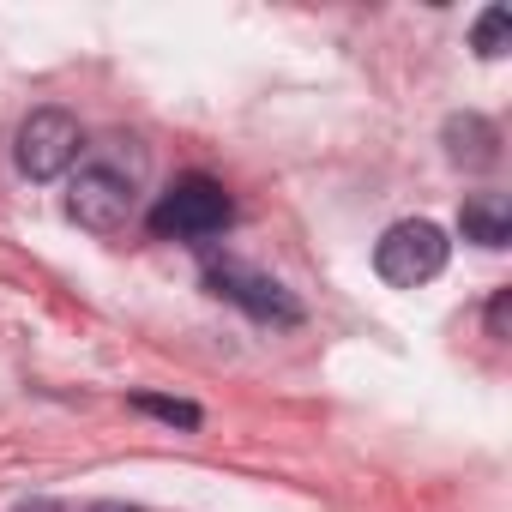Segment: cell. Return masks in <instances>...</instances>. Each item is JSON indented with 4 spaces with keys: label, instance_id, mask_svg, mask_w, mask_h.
I'll list each match as a JSON object with an SVG mask.
<instances>
[{
    "label": "cell",
    "instance_id": "cell-1",
    "mask_svg": "<svg viewBox=\"0 0 512 512\" xmlns=\"http://www.w3.org/2000/svg\"><path fill=\"white\" fill-rule=\"evenodd\" d=\"M446 229L440 223H428V217H404V223H392L380 241H374V272L392 284V290H416V284H428V278H440L446 272Z\"/></svg>",
    "mask_w": 512,
    "mask_h": 512
},
{
    "label": "cell",
    "instance_id": "cell-2",
    "mask_svg": "<svg viewBox=\"0 0 512 512\" xmlns=\"http://www.w3.org/2000/svg\"><path fill=\"white\" fill-rule=\"evenodd\" d=\"M229 217H235V205H229L223 181H211V175H181V181L151 205V229H157L163 241L217 235V229H229Z\"/></svg>",
    "mask_w": 512,
    "mask_h": 512
},
{
    "label": "cell",
    "instance_id": "cell-3",
    "mask_svg": "<svg viewBox=\"0 0 512 512\" xmlns=\"http://www.w3.org/2000/svg\"><path fill=\"white\" fill-rule=\"evenodd\" d=\"M133 205H139L133 169H115V163H85V169L73 175V187H67V211H73V223L91 229V235L127 229Z\"/></svg>",
    "mask_w": 512,
    "mask_h": 512
},
{
    "label": "cell",
    "instance_id": "cell-4",
    "mask_svg": "<svg viewBox=\"0 0 512 512\" xmlns=\"http://www.w3.org/2000/svg\"><path fill=\"white\" fill-rule=\"evenodd\" d=\"M79 145H85V133H79V121L67 109H31L19 121L13 157H19V169L31 181H55V175H67L79 163Z\"/></svg>",
    "mask_w": 512,
    "mask_h": 512
},
{
    "label": "cell",
    "instance_id": "cell-5",
    "mask_svg": "<svg viewBox=\"0 0 512 512\" xmlns=\"http://www.w3.org/2000/svg\"><path fill=\"white\" fill-rule=\"evenodd\" d=\"M205 290L247 308L253 320H266V326H296L302 320V302L278 284V278H260V272H241V266H211L205 272Z\"/></svg>",
    "mask_w": 512,
    "mask_h": 512
},
{
    "label": "cell",
    "instance_id": "cell-6",
    "mask_svg": "<svg viewBox=\"0 0 512 512\" xmlns=\"http://www.w3.org/2000/svg\"><path fill=\"white\" fill-rule=\"evenodd\" d=\"M458 229L476 247H506L512 241V205H506V193H470L464 211H458Z\"/></svg>",
    "mask_w": 512,
    "mask_h": 512
},
{
    "label": "cell",
    "instance_id": "cell-7",
    "mask_svg": "<svg viewBox=\"0 0 512 512\" xmlns=\"http://www.w3.org/2000/svg\"><path fill=\"white\" fill-rule=\"evenodd\" d=\"M446 157L464 163V169H488V163L500 157L494 121H482V115H452V121H446Z\"/></svg>",
    "mask_w": 512,
    "mask_h": 512
},
{
    "label": "cell",
    "instance_id": "cell-8",
    "mask_svg": "<svg viewBox=\"0 0 512 512\" xmlns=\"http://www.w3.org/2000/svg\"><path fill=\"white\" fill-rule=\"evenodd\" d=\"M470 43H476L482 61H500L506 43H512V13H506V7H488V13L476 19V37H470Z\"/></svg>",
    "mask_w": 512,
    "mask_h": 512
},
{
    "label": "cell",
    "instance_id": "cell-9",
    "mask_svg": "<svg viewBox=\"0 0 512 512\" xmlns=\"http://www.w3.org/2000/svg\"><path fill=\"white\" fill-rule=\"evenodd\" d=\"M133 410H145V416H157V422H169V428H199V422H205V416H199V404L157 398V392H139V398H133Z\"/></svg>",
    "mask_w": 512,
    "mask_h": 512
},
{
    "label": "cell",
    "instance_id": "cell-10",
    "mask_svg": "<svg viewBox=\"0 0 512 512\" xmlns=\"http://www.w3.org/2000/svg\"><path fill=\"white\" fill-rule=\"evenodd\" d=\"M506 326H512V290H494V302H488V338H506Z\"/></svg>",
    "mask_w": 512,
    "mask_h": 512
},
{
    "label": "cell",
    "instance_id": "cell-11",
    "mask_svg": "<svg viewBox=\"0 0 512 512\" xmlns=\"http://www.w3.org/2000/svg\"><path fill=\"white\" fill-rule=\"evenodd\" d=\"M91 512H139V506H121V500H97Z\"/></svg>",
    "mask_w": 512,
    "mask_h": 512
}]
</instances>
